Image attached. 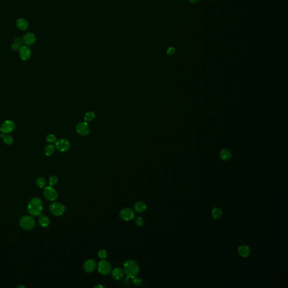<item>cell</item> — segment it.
<instances>
[{"label":"cell","instance_id":"obj_17","mask_svg":"<svg viewBox=\"0 0 288 288\" xmlns=\"http://www.w3.org/2000/svg\"><path fill=\"white\" fill-rule=\"evenodd\" d=\"M16 26L19 29L24 30L28 28V23L25 19L20 18L16 22Z\"/></svg>","mask_w":288,"mask_h":288},{"label":"cell","instance_id":"obj_10","mask_svg":"<svg viewBox=\"0 0 288 288\" xmlns=\"http://www.w3.org/2000/svg\"><path fill=\"white\" fill-rule=\"evenodd\" d=\"M120 217L124 221H130L134 218L135 213L133 209L130 208H126L120 211Z\"/></svg>","mask_w":288,"mask_h":288},{"label":"cell","instance_id":"obj_26","mask_svg":"<svg viewBox=\"0 0 288 288\" xmlns=\"http://www.w3.org/2000/svg\"><path fill=\"white\" fill-rule=\"evenodd\" d=\"M46 141L50 144L55 143L57 141V138L55 135L52 134H49L46 136Z\"/></svg>","mask_w":288,"mask_h":288},{"label":"cell","instance_id":"obj_28","mask_svg":"<svg viewBox=\"0 0 288 288\" xmlns=\"http://www.w3.org/2000/svg\"><path fill=\"white\" fill-rule=\"evenodd\" d=\"M132 283L133 285L136 286L141 285L143 283V280L139 277H137L136 276L132 278Z\"/></svg>","mask_w":288,"mask_h":288},{"label":"cell","instance_id":"obj_27","mask_svg":"<svg viewBox=\"0 0 288 288\" xmlns=\"http://www.w3.org/2000/svg\"><path fill=\"white\" fill-rule=\"evenodd\" d=\"M58 177L56 176H52L49 178V184L51 186H54L58 183Z\"/></svg>","mask_w":288,"mask_h":288},{"label":"cell","instance_id":"obj_25","mask_svg":"<svg viewBox=\"0 0 288 288\" xmlns=\"http://www.w3.org/2000/svg\"><path fill=\"white\" fill-rule=\"evenodd\" d=\"M95 118V114L93 112H88L85 115V120L87 122H91Z\"/></svg>","mask_w":288,"mask_h":288},{"label":"cell","instance_id":"obj_7","mask_svg":"<svg viewBox=\"0 0 288 288\" xmlns=\"http://www.w3.org/2000/svg\"><path fill=\"white\" fill-rule=\"evenodd\" d=\"M15 124L14 122L10 120H7L2 124L0 130L4 134H9L11 133L15 130Z\"/></svg>","mask_w":288,"mask_h":288},{"label":"cell","instance_id":"obj_6","mask_svg":"<svg viewBox=\"0 0 288 288\" xmlns=\"http://www.w3.org/2000/svg\"><path fill=\"white\" fill-rule=\"evenodd\" d=\"M98 270L100 274L106 275L112 271L111 264L106 260H101L98 263Z\"/></svg>","mask_w":288,"mask_h":288},{"label":"cell","instance_id":"obj_8","mask_svg":"<svg viewBox=\"0 0 288 288\" xmlns=\"http://www.w3.org/2000/svg\"><path fill=\"white\" fill-rule=\"evenodd\" d=\"M55 146L59 151L64 152L70 148L71 144L67 139H61L56 141Z\"/></svg>","mask_w":288,"mask_h":288},{"label":"cell","instance_id":"obj_31","mask_svg":"<svg viewBox=\"0 0 288 288\" xmlns=\"http://www.w3.org/2000/svg\"><path fill=\"white\" fill-rule=\"evenodd\" d=\"M176 52V50L174 47H170L168 50H167V54L170 55H173Z\"/></svg>","mask_w":288,"mask_h":288},{"label":"cell","instance_id":"obj_22","mask_svg":"<svg viewBox=\"0 0 288 288\" xmlns=\"http://www.w3.org/2000/svg\"><path fill=\"white\" fill-rule=\"evenodd\" d=\"M212 215L213 218L215 219L218 220L221 218V217L222 216V212L221 209L216 207L212 210Z\"/></svg>","mask_w":288,"mask_h":288},{"label":"cell","instance_id":"obj_16","mask_svg":"<svg viewBox=\"0 0 288 288\" xmlns=\"http://www.w3.org/2000/svg\"><path fill=\"white\" fill-rule=\"evenodd\" d=\"M112 276L114 279H115L116 280H119L123 277L124 272L121 268H116L113 270Z\"/></svg>","mask_w":288,"mask_h":288},{"label":"cell","instance_id":"obj_4","mask_svg":"<svg viewBox=\"0 0 288 288\" xmlns=\"http://www.w3.org/2000/svg\"><path fill=\"white\" fill-rule=\"evenodd\" d=\"M48 209L50 213L54 216H60L64 214L66 208L61 203L55 202L50 204Z\"/></svg>","mask_w":288,"mask_h":288},{"label":"cell","instance_id":"obj_29","mask_svg":"<svg viewBox=\"0 0 288 288\" xmlns=\"http://www.w3.org/2000/svg\"><path fill=\"white\" fill-rule=\"evenodd\" d=\"M98 256L100 259H105L107 257V252L104 249H101L99 251Z\"/></svg>","mask_w":288,"mask_h":288},{"label":"cell","instance_id":"obj_21","mask_svg":"<svg viewBox=\"0 0 288 288\" xmlns=\"http://www.w3.org/2000/svg\"><path fill=\"white\" fill-rule=\"evenodd\" d=\"M0 136L2 138L3 141V142L5 144L10 145H11V144L13 143L14 139H13V138L11 136L8 135L7 134H4L3 133H1Z\"/></svg>","mask_w":288,"mask_h":288},{"label":"cell","instance_id":"obj_13","mask_svg":"<svg viewBox=\"0 0 288 288\" xmlns=\"http://www.w3.org/2000/svg\"><path fill=\"white\" fill-rule=\"evenodd\" d=\"M250 248L248 245H241L238 249L239 254L243 257H247L250 254Z\"/></svg>","mask_w":288,"mask_h":288},{"label":"cell","instance_id":"obj_1","mask_svg":"<svg viewBox=\"0 0 288 288\" xmlns=\"http://www.w3.org/2000/svg\"><path fill=\"white\" fill-rule=\"evenodd\" d=\"M27 208L30 215L39 216L41 215L43 211V203L40 199L34 198L29 201Z\"/></svg>","mask_w":288,"mask_h":288},{"label":"cell","instance_id":"obj_9","mask_svg":"<svg viewBox=\"0 0 288 288\" xmlns=\"http://www.w3.org/2000/svg\"><path fill=\"white\" fill-rule=\"evenodd\" d=\"M76 131L81 136H86L90 131L89 127L86 122H81L77 124L76 126Z\"/></svg>","mask_w":288,"mask_h":288},{"label":"cell","instance_id":"obj_19","mask_svg":"<svg viewBox=\"0 0 288 288\" xmlns=\"http://www.w3.org/2000/svg\"><path fill=\"white\" fill-rule=\"evenodd\" d=\"M22 43H23V40H22L20 37L15 38L13 43L11 44V49L15 51L19 50L20 48L22 47Z\"/></svg>","mask_w":288,"mask_h":288},{"label":"cell","instance_id":"obj_23","mask_svg":"<svg viewBox=\"0 0 288 288\" xmlns=\"http://www.w3.org/2000/svg\"><path fill=\"white\" fill-rule=\"evenodd\" d=\"M44 154L49 157V156H51L52 155L54 152H55V147L54 145H47L45 148H44Z\"/></svg>","mask_w":288,"mask_h":288},{"label":"cell","instance_id":"obj_18","mask_svg":"<svg viewBox=\"0 0 288 288\" xmlns=\"http://www.w3.org/2000/svg\"><path fill=\"white\" fill-rule=\"evenodd\" d=\"M134 209L138 213H143L147 209L146 204L143 202L136 203L134 206Z\"/></svg>","mask_w":288,"mask_h":288},{"label":"cell","instance_id":"obj_15","mask_svg":"<svg viewBox=\"0 0 288 288\" xmlns=\"http://www.w3.org/2000/svg\"><path fill=\"white\" fill-rule=\"evenodd\" d=\"M38 218V223L40 226L43 228L48 226L50 224V219L47 216L41 215Z\"/></svg>","mask_w":288,"mask_h":288},{"label":"cell","instance_id":"obj_2","mask_svg":"<svg viewBox=\"0 0 288 288\" xmlns=\"http://www.w3.org/2000/svg\"><path fill=\"white\" fill-rule=\"evenodd\" d=\"M124 272L126 276L132 279L139 274L140 267L137 263L132 260H128L124 263Z\"/></svg>","mask_w":288,"mask_h":288},{"label":"cell","instance_id":"obj_14","mask_svg":"<svg viewBox=\"0 0 288 288\" xmlns=\"http://www.w3.org/2000/svg\"><path fill=\"white\" fill-rule=\"evenodd\" d=\"M36 38L33 33H28L23 38V42L26 45H31L35 42Z\"/></svg>","mask_w":288,"mask_h":288},{"label":"cell","instance_id":"obj_24","mask_svg":"<svg viewBox=\"0 0 288 288\" xmlns=\"http://www.w3.org/2000/svg\"><path fill=\"white\" fill-rule=\"evenodd\" d=\"M36 185L40 188H43L46 185V181L42 177H39L36 180Z\"/></svg>","mask_w":288,"mask_h":288},{"label":"cell","instance_id":"obj_3","mask_svg":"<svg viewBox=\"0 0 288 288\" xmlns=\"http://www.w3.org/2000/svg\"><path fill=\"white\" fill-rule=\"evenodd\" d=\"M19 225L23 230L30 231L34 228L36 222L34 218L31 216H24L20 219Z\"/></svg>","mask_w":288,"mask_h":288},{"label":"cell","instance_id":"obj_12","mask_svg":"<svg viewBox=\"0 0 288 288\" xmlns=\"http://www.w3.org/2000/svg\"><path fill=\"white\" fill-rule=\"evenodd\" d=\"M96 267V262L93 259H88L86 260L83 264V269L86 273L93 272Z\"/></svg>","mask_w":288,"mask_h":288},{"label":"cell","instance_id":"obj_32","mask_svg":"<svg viewBox=\"0 0 288 288\" xmlns=\"http://www.w3.org/2000/svg\"><path fill=\"white\" fill-rule=\"evenodd\" d=\"M188 1L192 3H195V2H197L198 1H199V0H188Z\"/></svg>","mask_w":288,"mask_h":288},{"label":"cell","instance_id":"obj_33","mask_svg":"<svg viewBox=\"0 0 288 288\" xmlns=\"http://www.w3.org/2000/svg\"><path fill=\"white\" fill-rule=\"evenodd\" d=\"M94 288H104V287H103V286H102V285H96V287H94Z\"/></svg>","mask_w":288,"mask_h":288},{"label":"cell","instance_id":"obj_20","mask_svg":"<svg viewBox=\"0 0 288 288\" xmlns=\"http://www.w3.org/2000/svg\"><path fill=\"white\" fill-rule=\"evenodd\" d=\"M232 157V154L230 151L227 149H222L220 152V157L222 160L225 161H228L230 160Z\"/></svg>","mask_w":288,"mask_h":288},{"label":"cell","instance_id":"obj_30","mask_svg":"<svg viewBox=\"0 0 288 288\" xmlns=\"http://www.w3.org/2000/svg\"><path fill=\"white\" fill-rule=\"evenodd\" d=\"M135 223L139 226H143L144 223V219L140 217H137L135 219Z\"/></svg>","mask_w":288,"mask_h":288},{"label":"cell","instance_id":"obj_5","mask_svg":"<svg viewBox=\"0 0 288 288\" xmlns=\"http://www.w3.org/2000/svg\"><path fill=\"white\" fill-rule=\"evenodd\" d=\"M43 195L47 200L54 201L58 198V192L54 187L47 186L43 190Z\"/></svg>","mask_w":288,"mask_h":288},{"label":"cell","instance_id":"obj_11","mask_svg":"<svg viewBox=\"0 0 288 288\" xmlns=\"http://www.w3.org/2000/svg\"><path fill=\"white\" fill-rule=\"evenodd\" d=\"M19 55L21 59L23 60H27L31 56V50L27 46H23L19 50Z\"/></svg>","mask_w":288,"mask_h":288}]
</instances>
